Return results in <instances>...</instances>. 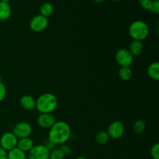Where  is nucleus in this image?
Instances as JSON below:
<instances>
[{
	"mask_svg": "<svg viewBox=\"0 0 159 159\" xmlns=\"http://www.w3.org/2000/svg\"><path fill=\"white\" fill-rule=\"evenodd\" d=\"M71 136V127L65 121H56L55 124L49 129L48 139L57 146L66 144Z\"/></svg>",
	"mask_w": 159,
	"mask_h": 159,
	"instance_id": "f257e3e1",
	"label": "nucleus"
},
{
	"mask_svg": "<svg viewBox=\"0 0 159 159\" xmlns=\"http://www.w3.org/2000/svg\"><path fill=\"white\" fill-rule=\"evenodd\" d=\"M58 101L55 95L44 93L36 99V109L40 113H52L57 109Z\"/></svg>",
	"mask_w": 159,
	"mask_h": 159,
	"instance_id": "f03ea898",
	"label": "nucleus"
},
{
	"mask_svg": "<svg viewBox=\"0 0 159 159\" xmlns=\"http://www.w3.org/2000/svg\"><path fill=\"white\" fill-rule=\"evenodd\" d=\"M129 34L133 40H145L149 35V27L145 22L142 20H136L129 26Z\"/></svg>",
	"mask_w": 159,
	"mask_h": 159,
	"instance_id": "7ed1b4c3",
	"label": "nucleus"
},
{
	"mask_svg": "<svg viewBox=\"0 0 159 159\" xmlns=\"http://www.w3.org/2000/svg\"><path fill=\"white\" fill-rule=\"evenodd\" d=\"M18 140L12 132H6L0 138V146L8 152L16 148Z\"/></svg>",
	"mask_w": 159,
	"mask_h": 159,
	"instance_id": "20e7f679",
	"label": "nucleus"
},
{
	"mask_svg": "<svg viewBox=\"0 0 159 159\" xmlns=\"http://www.w3.org/2000/svg\"><path fill=\"white\" fill-rule=\"evenodd\" d=\"M115 59L120 67H130L133 63L134 57L128 49L121 48L115 54Z\"/></svg>",
	"mask_w": 159,
	"mask_h": 159,
	"instance_id": "39448f33",
	"label": "nucleus"
},
{
	"mask_svg": "<svg viewBox=\"0 0 159 159\" xmlns=\"http://www.w3.org/2000/svg\"><path fill=\"white\" fill-rule=\"evenodd\" d=\"M30 28L33 32L41 33L44 31L48 26V19L40 15L33 17L30 21Z\"/></svg>",
	"mask_w": 159,
	"mask_h": 159,
	"instance_id": "423d86ee",
	"label": "nucleus"
},
{
	"mask_svg": "<svg viewBox=\"0 0 159 159\" xmlns=\"http://www.w3.org/2000/svg\"><path fill=\"white\" fill-rule=\"evenodd\" d=\"M50 151L43 144L34 145L27 155L28 159H49Z\"/></svg>",
	"mask_w": 159,
	"mask_h": 159,
	"instance_id": "0eeeda50",
	"label": "nucleus"
},
{
	"mask_svg": "<svg viewBox=\"0 0 159 159\" xmlns=\"http://www.w3.org/2000/svg\"><path fill=\"white\" fill-rule=\"evenodd\" d=\"M32 127L27 122H19L14 126L12 133L16 136L18 139L29 138L32 134Z\"/></svg>",
	"mask_w": 159,
	"mask_h": 159,
	"instance_id": "6e6552de",
	"label": "nucleus"
},
{
	"mask_svg": "<svg viewBox=\"0 0 159 159\" xmlns=\"http://www.w3.org/2000/svg\"><path fill=\"white\" fill-rule=\"evenodd\" d=\"M125 132V127L121 121L115 120L109 125L107 129V133L110 138L119 139L124 135Z\"/></svg>",
	"mask_w": 159,
	"mask_h": 159,
	"instance_id": "1a4fd4ad",
	"label": "nucleus"
},
{
	"mask_svg": "<svg viewBox=\"0 0 159 159\" xmlns=\"http://www.w3.org/2000/svg\"><path fill=\"white\" fill-rule=\"evenodd\" d=\"M56 121L55 116L52 113H40L37 120V125L43 129H50Z\"/></svg>",
	"mask_w": 159,
	"mask_h": 159,
	"instance_id": "9d476101",
	"label": "nucleus"
},
{
	"mask_svg": "<svg viewBox=\"0 0 159 159\" xmlns=\"http://www.w3.org/2000/svg\"><path fill=\"white\" fill-rule=\"evenodd\" d=\"M20 104L22 108L27 111L36 109V99L30 95L23 96L20 99Z\"/></svg>",
	"mask_w": 159,
	"mask_h": 159,
	"instance_id": "9b49d317",
	"label": "nucleus"
},
{
	"mask_svg": "<svg viewBox=\"0 0 159 159\" xmlns=\"http://www.w3.org/2000/svg\"><path fill=\"white\" fill-rule=\"evenodd\" d=\"M128 51L133 57H138L140 56L144 51V44L142 41L139 40H133L129 46Z\"/></svg>",
	"mask_w": 159,
	"mask_h": 159,
	"instance_id": "f8f14e48",
	"label": "nucleus"
},
{
	"mask_svg": "<svg viewBox=\"0 0 159 159\" xmlns=\"http://www.w3.org/2000/svg\"><path fill=\"white\" fill-rule=\"evenodd\" d=\"M34 146V141L29 137V138H21V139H19L16 147L19 149H20L21 151H23V152L26 153V152H29Z\"/></svg>",
	"mask_w": 159,
	"mask_h": 159,
	"instance_id": "ddd939ff",
	"label": "nucleus"
},
{
	"mask_svg": "<svg viewBox=\"0 0 159 159\" xmlns=\"http://www.w3.org/2000/svg\"><path fill=\"white\" fill-rule=\"evenodd\" d=\"M12 14V9L9 3L0 1V20L6 21L9 20Z\"/></svg>",
	"mask_w": 159,
	"mask_h": 159,
	"instance_id": "4468645a",
	"label": "nucleus"
},
{
	"mask_svg": "<svg viewBox=\"0 0 159 159\" xmlns=\"http://www.w3.org/2000/svg\"><path fill=\"white\" fill-rule=\"evenodd\" d=\"M148 75L152 79L158 81L159 79V63L158 61L153 62L148 68Z\"/></svg>",
	"mask_w": 159,
	"mask_h": 159,
	"instance_id": "2eb2a0df",
	"label": "nucleus"
},
{
	"mask_svg": "<svg viewBox=\"0 0 159 159\" xmlns=\"http://www.w3.org/2000/svg\"><path fill=\"white\" fill-rule=\"evenodd\" d=\"M7 159H28L26 152H23L18 148H15L12 150L7 152Z\"/></svg>",
	"mask_w": 159,
	"mask_h": 159,
	"instance_id": "dca6fc26",
	"label": "nucleus"
},
{
	"mask_svg": "<svg viewBox=\"0 0 159 159\" xmlns=\"http://www.w3.org/2000/svg\"><path fill=\"white\" fill-rule=\"evenodd\" d=\"M54 12V6L50 2H44L41 5L40 8V13L43 16L48 17L51 16Z\"/></svg>",
	"mask_w": 159,
	"mask_h": 159,
	"instance_id": "f3484780",
	"label": "nucleus"
},
{
	"mask_svg": "<svg viewBox=\"0 0 159 159\" xmlns=\"http://www.w3.org/2000/svg\"><path fill=\"white\" fill-rule=\"evenodd\" d=\"M132 70L130 69V67H121L119 70V77L121 80L123 81H129L132 77Z\"/></svg>",
	"mask_w": 159,
	"mask_h": 159,
	"instance_id": "a211bd4d",
	"label": "nucleus"
},
{
	"mask_svg": "<svg viewBox=\"0 0 159 159\" xmlns=\"http://www.w3.org/2000/svg\"><path fill=\"white\" fill-rule=\"evenodd\" d=\"M110 136H109L107 131H100L97 133L96 135V141L99 144H106L110 141Z\"/></svg>",
	"mask_w": 159,
	"mask_h": 159,
	"instance_id": "6ab92c4d",
	"label": "nucleus"
},
{
	"mask_svg": "<svg viewBox=\"0 0 159 159\" xmlns=\"http://www.w3.org/2000/svg\"><path fill=\"white\" fill-rule=\"evenodd\" d=\"M66 155L61 148H55L50 152L49 159H65Z\"/></svg>",
	"mask_w": 159,
	"mask_h": 159,
	"instance_id": "aec40b11",
	"label": "nucleus"
},
{
	"mask_svg": "<svg viewBox=\"0 0 159 159\" xmlns=\"http://www.w3.org/2000/svg\"><path fill=\"white\" fill-rule=\"evenodd\" d=\"M147 127V124L143 120H138L134 124L133 130L135 133L137 134H141L144 131Z\"/></svg>",
	"mask_w": 159,
	"mask_h": 159,
	"instance_id": "412c9836",
	"label": "nucleus"
},
{
	"mask_svg": "<svg viewBox=\"0 0 159 159\" xmlns=\"http://www.w3.org/2000/svg\"><path fill=\"white\" fill-rule=\"evenodd\" d=\"M150 154L152 159H159V144L158 143H156V144L152 145V147L151 148Z\"/></svg>",
	"mask_w": 159,
	"mask_h": 159,
	"instance_id": "4be33fe9",
	"label": "nucleus"
},
{
	"mask_svg": "<svg viewBox=\"0 0 159 159\" xmlns=\"http://www.w3.org/2000/svg\"><path fill=\"white\" fill-rule=\"evenodd\" d=\"M149 11L152 13H159V0H152V6H151Z\"/></svg>",
	"mask_w": 159,
	"mask_h": 159,
	"instance_id": "5701e85b",
	"label": "nucleus"
},
{
	"mask_svg": "<svg viewBox=\"0 0 159 159\" xmlns=\"http://www.w3.org/2000/svg\"><path fill=\"white\" fill-rule=\"evenodd\" d=\"M139 2L143 9H145V10L149 11L151 6H152V0H139Z\"/></svg>",
	"mask_w": 159,
	"mask_h": 159,
	"instance_id": "b1692460",
	"label": "nucleus"
},
{
	"mask_svg": "<svg viewBox=\"0 0 159 159\" xmlns=\"http://www.w3.org/2000/svg\"><path fill=\"white\" fill-rule=\"evenodd\" d=\"M6 93L7 91H6V86L2 82H0V102L4 100L6 96Z\"/></svg>",
	"mask_w": 159,
	"mask_h": 159,
	"instance_id": "393cba45",
	"label": "nucleus"
},
{
	"mask_svg": "<svg viewBox=\"0 0 159 159\" xmlns=\"http://www.w3.org/2000/svg\"><path fill=\"white\" fill-rule=\"evenodd\" d=\"M60 148H61V150L63 151L64 153L65 154V155H69L71 153V148H70L68 145H67L66 144H62V145H61Z\"/></svg>",
	"mask_w": 159,
	"mask_h": 159,
	"instance_id": "a878e982",
	"label": "nucleus"
},
{
	"mask_svg": "<svg viewBox=\"0 0 159 159\" xmlns=\"http://www.w3.org/2000/svg\"><path fill=\"white\" fill-rule=\"evenodd\" d=\"M43 144L46 146V148L50 151V152H51V150H53V149L55 148H57V145H56V144H54L53 142H51L49 139H48V141H47Z\"/></svg>",
	"mask_w": 159,
	"mask_h": 159,
	"instance_id": "bb28decb",
	"label": "nucleus"
},
{
	"mask_svg": "<svg viewBox=\"0 0 159 159\" xmlns=\"http://www.w3.org/2000/svg\"><path fill=\"white\" fill-rule=\"evenodd\" d=\"M0 159H7V152L0 146Z\"/></svg>",
	"mask_w": 159,
	"mask_h": 159,
	"instance_id": "cd10ccee",
	"label": "nucleus"
},
{
	"mask_svg": "<svg viewBox=\"0 0 159 159\" xmlns=\"http://www.w3.org/2000/svg\"><path fill=\"white\" fill-rule=\"evenodd\" d=\"M106 0H94V2L96 3H98V4H100V3H102V2H105Z\"/></svg>",
	"mask_w": 159,
	"mask_h": 159,
	"instance_id": "c85d7f7f",
	"label": "nucleus"
},
{
	"mask_svg": "<svg viewBox=\"0 0 159 159\" xmlns=\"http://www.w3.org/2000/svg\"><path fill=\"white\" fill-rule=\"evenodd\" d=\"M75 159H88V158H85V157H78V158H76Z\"/></svg>",
	"mask_w": 159,
	"mask_h": 159,
	"instance_id": "c756f323",
	"label": "nucleus"
},
{
	"mask_svg": "<svg viewBox=\"0 0 159 159\" xmlns=\"http://www.w3.org/2000/svg\"><path fill=\"white\" fill-rule=\"evenodd\" d=\"M2 2H7V3H9V0H1Z\"/></svg>",
	"mask_w": 159,
	"mask_h": 159,
	"instance_id": "7c9ffc66",
	"label": "nucleus"
},
{
	"mask_svg": "<svg viewBox=\"0 0 159 159\" xmlns=\"http://www.w3.org/2000/svg\"><path fill=\"white\" fill-rule=\"evenodd\" d=\"M111 1L116 2H120V1H122V0H111Z\"/></svg>",
	"mask_w": 159,
	"mask_h": 159,
	"instance_id": "2f4dec72",
	"label": "nucleus"
},
{
	"mask_svg": "<svg viewBox=\"0 0 159 159\" xmlns=\"http://www.w3.org/2000/svg\"><path fill=\"white\" fill-rule=\"evenodd\" d=\"M0 82H1V75H0Z\"/></svg>",
	"mask_w": 159,
	"mask_h": 159,
	"instance_id": "473e14b6",
	"label": "nucleus"
}]
</instances>
